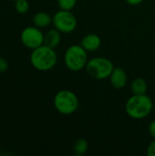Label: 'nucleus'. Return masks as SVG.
<instances>
[{
	"instance_id": "4468645a",
	"label": "nucleus",
	"mask_w": 155,
	"mask_h": 156,
	"mask_svg": "<svg viewBox=\"0 0 155 156\" xmlns=\"http://www.w3.org/2000/svg\"><path fill=\"white\" fill-rule=\"evenodd\" d=\"M15 9L18 14H26L29 10V3L27 0L15 1Z\"/></svg>"
},
{
	"instance_id": "f8f14e48",
	"label": "nucleus",
	"mask_w": 155,
	"mask_h": 156,
	"mask_svg": "<svg viewBox=\"0 0 155 156\" xmlns=\"http://www.w3.org/2000/svg\"><path fill=\"white\" fill-rule=\"evenodd\" d=\"M147 89H148L147 83L142 78H137L132 82V91L133 92V94H136V95L145 94L147 91Z\"/></svg>"
},
{
	"instance_id": "f3484780",
	"label": "nucleus",
	"mask_w": 155,
	"mask_h": 156,
	"mask_svg": "<svg viewBox=\"0 0 155 156\" xmlns=\"http://www.w3.org/2000/svg\"><path fill=\"white\" fill-rule=\"evenodd\" d=\"M147 154L148 156H155V139L149 144L147 149Z\"/></svg>"
},
{
	"instance_id": "a211bd4d",
	"label": "nucleus",
	"mask_w": 155,
	"mask_h": 156,
	"mask_svg": "<svg viewBox=\"0 0 155 156\" xmlns=\"http://www.w3.org/2000/svg\"><path fill=\"white\" fill-rule=\"evenodd\" d=\"M149 133H150L151 136L155 139V121L152 122L150 123V125H149Z\"/></svg>"
},
{
	"instance_id": "9b49d317",
	"label": "nucleus",
	"mask_w": 155,
	"mask_h": 156,
	"mask_svg": "<svg viewBox=\"0 0 155 156\" xmlns=\"http://www.w3.org/2000/svg\"><path fill=\"white\" fill-rule=\"evenodd\" d=\"M51 22H52L51 16L46 12H37L33 16L34 26H36L39 28H43V27L49 26Z\"/></svg>"
},
{
	"instance_id": "9d476101",
	"label": "nucleus",
	"mask_w": 155,
	"mask_h": 156,
	"mask_svg": "<svg viewBox=\"0 0 155 156\" xmlns=\"http://www.w3.org/2000/svg\"><path fill=\"white\" fill-rule=\"evenodd\" d=\"M61 40L60 31H58L57 28L55 29H49L46 34H44V45L56 48Z\"/></svg>"
},
{
	"instance_id": "dca6fc26",
	"label": "nucleus",
	"mask_w": 155,
	"mask_h": 156,
	"mask_svg": "<svg viewBox=\"0 0 155 156\" xmlns=\"http://www.w3.org/2000/svg\"><path fill=\"white\" fill-rule=\"evenodd\" d=\"M7 69H8V62H7V60L5 58L0 57V73L5 72Z\"/></svg>"
},
{
	"instance_id": "2eb2a0df",
	"label": "nucleus",
	"mask_w": 155,
	"mask_h": 156,
	"mask_svg": "<svg viewBox=\"0 0 155 156\" xmlns=\"http://www.w3.org/2000/svg\"><path fill=\"white\" fill-rule=\"evenodd\" d=\"M77 0H58V6L63 10H71L76 5Z\"/></svg>"
},
{
	"instance_id": "7ed1b4c3",
	"label": "nucleus",
	"mask_w": 155,
	"mask_h": 156,
	"mask_svg": "<svg viewBox=\"0 0 155 156\" xmlns=\"http://www.w3.org/2000/svg\"><path fill=\"white\" fill-rule=\"evenodd\" d=\"M53 102L56 110L63 115L74 113L79 107V99L77 95L69 90H59L55 95Z\"/></svg>"
},
{
	"instance_id": "6e6552de",
	"label": "nucleus",
	"mask_w": 155,
	"mask_h": 156,
	"mask_svg": "<svg viewBox=\"0 0 155 156\" xmlns=\"http://www.w3.org/2000/svg\"><path fill=\"white\" fill-rule=\"evenodd\" d=\"M110 80L114 89H122L127 83V74L122 68H114L110 76Z\"/></svg>"
},
{
	"instance_id": "f03ea898",
	"label": "nucleus",
	"mask_w": 155,
	"mask_h": 156,
	"mask_svg": "<svg viewBox=\"0 0 155 156\" xmlns=\"http://www.w3.org/2000/svg\"><path fill=\"white\" fill-rule=\"evenodd\" d=\"M153 107L152 99L146 94L132 96L126 102L127 114L133 119H143L150 114Z\"/></svg>"
},
{
	"instance_id": "20e7f679",
	"label": "nucleus",
	"mask_w": 155,
	"mask_h": 156,
	"mask_svg": "<svg viewBox=\"0 0 155 156\" xmlns=\"http://www.w3.org/2000/svg\"><path fill=\"white\" fill-rule=\"evenodd\" d=\"M64 61L67 68L71 71H79L87 65V50L81 45L70 46L65 53Z\"/></svg>"
},
{
	"instance_id": "423d86ee",
	"label": "nucleus",
	"mask_w": 155,
	"mask_h": 156,
	"mask_svg": "<svg viewBox=\"0 0 155 156\" xmlns=\"http://www.w3.org/2000/svg\"><path fill=\"white\" fill-rule=\"evenodd\" d=\"M52 23L58 31L70 33L77 27V19L69 10H59L52 17Z\"/></svg>"
},
{
	"instance_id": "f257e3e1",
	"label": "nucleus",
	"mask_w": 155,
	"mask_h": 156,
	"mask_svg": "<svg viewBox=\"0 0 155 156\" xmlns=\"http://www.w3.org/2000/svg\"><path fill=\"white\" fill-rule=\"evenodd\" d=\"M57 54L55 48L42 45L32 50L30 54V63L34 69L39 71H48L53 69L57 63Z\"/></svg>"
},
{
	"instance_id": "6ab92c4d",
	"label": "nucleus",
	"mask_w": 155,
	"mask_h": 156,
	"mask_svg": "<svg viewBox=\"0 0 155 156\" xmlns=\"http://www.w3.org/2000/svg\"><path fill=\"white\" fill-rule=\"evenodd\" d=\"M128 4L132 5H139L141 4L142 2H143L144 0H126Z\"/></svg>"
},
{
	"instance_id": "ddd939ff",
	"label": "nucleus",
	"mask_w": 155,
	"mask_h": 156,
	"mask_svg": "<svg viewBox=\"0 0 155 156\" xmlns=\"http://www.w3.org/2000/svg\"><path fill=\"white\" fill-rule=\"evenodd\" d=\"M89 149V144L88 142L83 139V138H79L78 139L74 144H73V151L77 155H83L87 153Z\"/></svg>"
},
{
	"instance_id": "0eeeda50",
	"label": "nucleus",
	"mask_w": 155,
	"mask_h": 156,
	"mask_svg": "<svg viewBox=\"0 0 155 156\" xmlns=\"http://www.w3.org/2000/svg\"><path fill=\"white\" fill-rule=\"evenodd\" d=\"M20 40L26 48L33 50L44 44V34L36 26L26 27L20 33Z\"/></svg>"
},
{
	"instance_id": "39448f33",
	"label": "nucleus",
	"mask_w": 155,
	"mask_h": 156,
	"mask_svg": "<svg viewBox=\"0 0 155 156\" xmlns=\"http://www.w3.org/2000/svg\"><path fill=\"white\" fill-rule=\"evenodd\" d=\"M85 68L91 78L96 80H104L110 78L114 66L110 59L98 57L90 59Z\"/></svg>"
},
{
	"instance_id": "1a4fd4ad",
	"label": "nucleus",
	"mask_w": 155,
	"mask_h": 156,
	"mask_svg": "<svg viewBox=\"0 0 155 156\" xmlns=\"http://www.w3.org/2000/svg\"><path fill=\"white\" fill-rule=\"evenodd\" d=\"M101 45L100 37L96 34H89L81 40V46L87 51H95L100 48Z\"/></svg>"
},
{
	"instance_id": "aec40b11",
	"label": "nucleus",
	"mask_w": 155,
	"mask_h": 156,
	"mask_svg": "<svg viewBox=\"0 0 155 156\" xmlns=\"http://www.w3.org/2000/svg\"><path fill=\"white\" fill-rule=\"evenodd\" d=\"M11 1H14V2H15V1H16V0H11Z\"/></svg>"
}]
</instances>
